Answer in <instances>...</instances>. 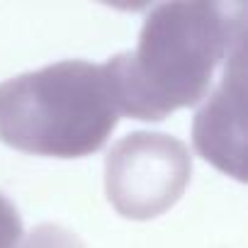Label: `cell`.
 Segmentation results:
<instances>
[{"label": "cell", "mask_w": 248, "mask_h": 248, "mask_svg": "<svg viewBox=\"0 0 248 248\" xmlns=\"http://www.w3.org/2000/svg\"><path fill=\"white\" fill-rule=\"evenodd\" d=\"M22 236V224L17 209L0 195V248H13Z\"/></svg>", "instance_id": "obj_6"}, {"label": "cell", "mask_w": 248, "mask_h": 248, "mask_svg": "<svg viewBox=\"0 0 248 248\" xmlns=\"http://www.w3.org/2000/svg\"><path fill=\"white\" fill-rule=\"evenodd\" d=\"M243 44L226 66L224 83L214 100L197 114L195 144L207 161L243 178Z\"/></svg>", "instance_id": "obj_4"}, {"label": "cell", "mask_w": 248, "mask_h": 248, "mask_svg": "<svg viewBox=\"0 0 248 248\" xmlns=\"http://www.w3.org/2000/svg\"><path fill=\"white\" fill-rule=\"evenodd\" d=\"M13 248H85V246L76 233L54 224H44L30 233H22Z\"/></svg>", "instance_id": "obj_5"}, {"label": "cell", "mask_w": 248, "mask_h": 248, "mask_svg": "<svg viewBox=\"0 0 248 248\" xmlns=\"http://www.w3.org/2000/svg\"><path fill=\"white\" fill-rule=\"evenodd\" d=\"M190 151L168 134L137 132L114 144L105 161V187L127 219H154L170 209L187 187Z\"/></svg>", "instance_id": "obj_3"}, {"label": "cell", "mask_w": 248, "mask_h": 248, "mask_svg": "<svg viewBox=\"0 0 248 248\" xmlns=\"http://www.w3.org/2000/svg\"><path fill=\"white\" fill-rule=\"evenodd\" d=\"M243 5L166 3L149 13L139 44L102 63L119 114L158 122L200 102L214 68L243 37Z\"/></svg>", "instance_id": "obj_1"}, {"label": "cell", "mask_w": 248, "mask_h": 248, "mask_svg": "<svg viewBox=\"0 0 248 248\" xmlns=\"http://www.w3.org/2000/svg\"><path fill=\"white\" fill-rule=\"evenodd\" d=\"M102 66L59 61L0 83V141L56 158L88 156L105 146L117 127Z\"/></svg>", "instance_id": "obj_2"}]
</instances>
